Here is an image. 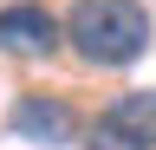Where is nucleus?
<instances>
[{"label": "nucleus", "mask_w": 156, "mask_h": 150, "mask_svg": "<svg viewBox=\"0 0 156 150\" xmlns=\"http://www.w3.org/2000/svg\"><path fill=\"white\" fill-rule=\"evenodd\" d=\"M156 20L143 0H72L65 7V52L91 72H124L150 52Z\"/></svg>", "instance_id": "nucleus-1"}, {"label": "nucleus", "mask_w": 156, "mask_h": 150, "mask_svg": "<svg viewBox=\"0 0 156 150\" xmlns=\"http://www.w3.org/2000/svg\"><path fill=\"white\" fill-rule=\"evenodd\" d=\"M65 52V13H52L46 0H7L0 7V59H52Z\"/></svg>", "instance_id": "nucleus-2"}, {"label": "nucleus", "mask_w": 156, "mask_h": 150, "mask_svg": "<svg viewBox=\"0 0 156 150\" xmlns=\"http://www.w3.org/2000/svg\"><path fill=\"white\" fill-rule=\"evenodd\" d=\"M85 150H156V85L111 98L85 124Z\"/></svg>", "instance_id": "nucleus-3"}, {"label": "nucleus", "mask_w": 156, "mask_h": 150, "mask_svg": "<svg viewBox=\"0 0 156 150\" xmlns=\"http://www.w3.org/2000/svg\"><path fill=\"white\" fill-rule=\"evenodd\" d=\"M7 130H13L20 144H46V150H58V144H78V137H85V118H78L58 91H20L13 111H7Z\"/></svg>", "instance_id": "nucleus-4"}]
</instances>
